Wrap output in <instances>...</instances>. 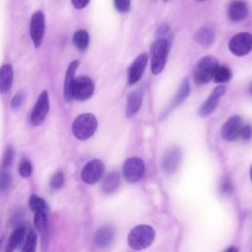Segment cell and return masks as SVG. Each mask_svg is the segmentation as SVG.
<instances>
[{
    "mask_svg": "<svg viewBox=\"0 0 252 252\" xmlns=\"http://www.w3.org/2000/svg\"><path fill=\"white\" fill-rule=\"evenodd\" d=\"M89 1L90 0H71L73 6L76 9H83V8H85L89 4Z\"/></svg>",
    "mask_w": 252,
    "mask_h": 252,
    "instance_id": "8d00e7d4",
    "label": "cell"
},
{
    "mask_svg": "<svg viewBox=\"0 0 252 252\" xmlns=\"http://www.w3.org/2000/svg\"><path fill=\"white\" fill-rule=\"evenodd\" d=\"M79 60H74L70 63L65 77V83H64V97L67 101H71L73 99L72 97V86L75 80V74L79 67Z\"/></svg>",
    "mask_w": 252,
    "mask_h": 252,
    "instance_id": "e0dca14e",
    "label": "cell"
},
{
    "mask_svg": "<svg viewBox=\"0 0 252 252\" xmlns=\"http://www.w3.org/2000/svg\"><path fill=\"white\" fill-rule=\"evenodd\" d=\"M14 149L12 146H8L4 155H3V158H2V168H7L11 165L13 159H14Z\"/></svg>",
    "mask_w": 252,
    "mask_h": 252,
    "instance_id": "4dcf8cb0",
    "label": "cell"
},
{
    "mask_svg": "<svg viewBox=\"0 0 252 252\" xmlns=\"http://www.w3.org/2000/svg\"><path fill=\"white\" fill-rule=\"evenodd\" d=\"M14 72L9 64H4L0 67V94L7 93L13 84Z\"/></svg>",
    "mask_w": 252,
    "mask_h": 252,
    "instance_id": "d6986e66",
    "label": "cell"
},
{
    "mask_svg": "<svg viewBox=\"0 0 252 252\" xmlns=\"http://www.w3.org/2000/svg\"><path fill=\"white\" fill-rule=\"evenodd\" d=\"M143 96H144V93H143L142 89H140V88L136 89L129 94L128 99H127V106H126V116L127 117H131L139 111V109L142 105Z\"/></svg>",
    "mask_w": 252,
    "mask_h": 252,
    "instance_id": "2e32d148",
    "label": "cell"
},
{
    "mask_svg": "<svg viewBox=\"0 0 252 252\" xmlns=\"http://www.w3.org/2000/svg\"><path fill=\"white\" fill-rule=\"evenodd\" d=\"M115 9L120 13H127L131 7V0H113Z\"/></svg>",
    "mask_w": 252,
    "mask_h": 252,
    "instance_id": "d6a6232c",
    "label": "cell"
},
{
    "mask_svg": "<svg viewBox=\"0 0 252 252\" xmlns=\"http://www.w3.org/2000/svg\"><path fill=\"white\" fill-rule=\"evenodd\" d=\"M45 32V17L41 11H36L30 23V35L36 48H38L43 40Z\"/></svg>",
    "mask_w": 252,
    "mask_h": 252,
    "instance_id": "ba28073f",
    "label": "cell"
},
{
    "mask_svg": "<svg viewBox=\"0 0 252 252\" xmlns=\"http://www.w3.org/2000/svg\"><path fill=\"white\" fill-rule=\"evenodd\" d=\"M228 48L236 56H244L252 50V34L240 32L235 34L228 42Z\"/></svg>",
    "mask_w": 252,
    "mask_h": 252,
    "instance_id": "52a82bcc",
    "label": "cell"
},
{
    "mask_svg": "<svg viewBox=\"0 0 252 252\" xmlns=\"http://www.w3.org/2000/svg\"><path fill=\"white\" fill-rule=\"evenodd\" d=\"M103 173V162L99 159H93L84 166L81 172V178L87 184H94L100 180Z\"/></svg>",
    "mask_w": 252,
    "mask_h": 252,
    "instance_id": "9c48e42d",
    "label": "cell"
},
{
    "mask_svg": "<svg viewBox=\"0 0 252 252\" xmlns=\"http://www.w3.org/2000/svg\"><path fill=\"white\" fill-rule=\"evenodd\" d=\"M214 39H215V33L213 30L208 27H203L199 29L195 33V40L199 44L206 47L210 46L214 42Z\"/></svg>",
    "mask_w": 252,
    "mask_h": 252,
    "instance_id": "ffe728a7",
    "label": "cell"
},
{
    "mask_svg": "<svg viewBox=\"0 0 252 252\" xmlns=\"http://www.w3.org/2000/svg\"><path fill=\"white\" fill-rule=\"evenodd\" d=\"M64 181H65L64 173L62 171H57L56 173L53 174V176L50 179V186L53 189H59L64 184Z\"/></svg>",
    "mask_w": 252,
    "mask_h": 252,
    "instance_id": "1f68e13d",
    "label": "cell"
},
{
    "mask_svg": "<svg viewBox=\"0 0 252 252\" xmlns=\"http://www.w3.org/2000/svg\"><path fill=\"white\" fill-rule=\"evenodd\" d=\"M94 90V83L91 78L87 76H80L75 78L72 86V97L76 100H87L89 99Z\"/></svg>",
    "mask_w": 252,
    "mask_h": 252,
    "instance_id": "8992f818",
    "label": "cell"
},
{
    "mask_svg": "<svg viewBox=\"0 0 252 252\" xmlns=\"http://www.w3.org/2000/svg\"><path fill=\"white\" fill-rule=\"evenodd\" d=\"M189 92H190V85H189V81L187 78H185L180 87H179V90L172 101V107L176 106V105H179L180 103H182L188 96L189 94Z\"/></svg>",
    "mask_w": 252,
    "mask_h": 252,
    "instance_id": "cb8c5ba5",
    "label": "cell"
},
{
    "mask_svg": "<svg viewBox=\"0 0 252 252\" xmlns=\"http://www.w3.org/2000/svg\"><path fill=\"white\" fill-rule=\"evenodd\" d=\"M115 231L112 226L110 225H104L97 229V231L94 234V243L99 247H106L108 246L112 240L114 239Z\"/></svg>",
    "mask_w": 252,
    "mask_h": 252,
    "instance_id": "ac0fdd59",
    "label": "cell"
},
{
    "mask_svg": "<svg viewBox=\"0 0 252 252\" xmlns=\"http://www.w3.org/2000/svg\"><path fill=\"white\" fill-rule=\"evenodd\" d=\"M164 1H167V0H164Z\"/></svg>",
    "mask_w": 252,
    "mask_h": 252,
    "instance_id": "b9f144b4",
    "label": "cell"
},
{
    "mask_svg": "<svg viewBox=\"0 0 252 252\" xmlns=\"http://www.w3.org/2000/svg\"><path fill=\"white\" fill-rule=\"evenodd\" d=\"M147 62H148V54L145 52L141 53L136 57L131 67L129 68V72H128L129 85H134L141 79L144 73V70L147 66Z\"/></svg>",
    "mask_w": 252,
    "mask_h": 252,
    "instance_id": "5bb4252c",
    "label": "cell"
},
{
    "mask_svg": "<svg viewBox=\"0 0 252 252\" xmlns=\"http://www.w3.org/2000/svg\"><path fill=\"white\" fill-rule=\"evenodd\" d=\"M34 225L37 228V230L40 232L42 238L46 237L47 230H48V221H47V217H46V214H45V210L35 212Z\"/></svg>",
    "mask_w": 252,
    "mask_h": 252,
    "instance_id": "7402d4cb",
    "label": "cell"
},
{
    "mask_svg": "<svg viewBox=\"0 0 252 252\" xmlns=\"http://www.w3.org/2000/svg\"><path fill=\"white\" fill-rule=\"evenodd\" d=\"M29 206L34 212L41 211V210H45L46 202L41 197L33 194V195H31L29 199Z\"/></svg>",
    "mask_w": 252,
    "mask_h": 252,
    "instance_id": "f1b7e54d",
    "label": "cell"
},
{
    "mask_svg": "<svg viewBox=\"0 0 252 252\" xmlns=\"http://www.w3.org/2000/svg\"><path fill=\"white\" fill-rule=\"evenodd\" d=\"M220 190H221L223 193H231V191H232V186H231L230 182H229L228 180L224 179V180L221 182Z\"/></svg>",
    "mask_w": 252,
    "mask_h": 252,
    "instance_id": "d590c367",
    "label": "cell"
},
{
    "mask_svg": "<svg viewBox=\"0 0 252 252\" xmlns=\"http://www.w3.org/2000/svg\"><path fill=\"white\" fill-rule=\"evenodd\" d=\"M36 242H37V235L33 230H30L26 237V241L23 246V251L24 252H33L35 251L36 247Z\"/></svg>",
    "mask_w": 252,
    "mask_h": 252,
    "instance_id": "4316f807",
    "label": "cell"
},
{
    "mask_svg": "<svg viewBox=\"0 0 252 252\" xmlns=\"http://www.w3.org/2000/svg\"><path fill=\"white\" fill-rule=\"evenodd\" d=\"M145 173V163L142 158L132 157L127 158L122 165V175L130 183L139 181Z\"/></svg>",
    "mask_w": 252,
    "mask_h": 252,
    "instance_id": "5b68a950",
    "label": "cell"
},
{
    "mask_svg": "<svg viewBox=\"0 0 252 252\" xmlns=\"http://www.w3.org/2000/svg\"><path fill=\"white\" fill-rule=\"evenodd\" d=\"M19 173L22 177L27 178L30 177L32 173V165L28 159L22 160V162L19 165Z\"/></svg>",
    "mask_w": 252,
    "mask_h": 252,
    "instance_id": "f546056e",
    "label": "cell"
},
{
    "mask_svg": "<svg viewBox=\"0 0 252 252\" xmlns=\"http://www.w3.org/2000/svg\"><path fill=\"white\" fill-rule=\"evenodd\" d=\"M120 177L117 172H109L102 181V190L105 194L113 193L119 186Z\"/></svg>",
    "mask_w": 252,
    "mask_h": 252,
    "instance_id": "44dd1931",
    "label": "cell"
},
{
    "mask_svg": "<svg viewBox=\"0 0 252 252\" xmlns=\"http://www.w3.org/2000/svg\"><path fill=\"white\" fill-rule=\"evenodd\" d=\"M217 67H218V61L215 57L211 55L204 56L198 61L194 69L195 81L198 84L209 83L213 79Z\"/></svg>",
    "mask_w": 252,
    "mask_h": 252,
    "instance_id": "277c9868",
    "label": "cell"
},
{
    "mask_svg": "<svg viewBox=\"0 0 252 252\" xmlns=\"http://www.w3.org/2000/svg\"><path fill=\"white\" fill-rule=\"evenodd\" d=\"M226 251H227V252H231V251H235V252H236V251H238V249L235 248V247H229V248L226 249Z\"/></svg>",
    "mask_w": 252,
    "mask_h": 252,
    "instance_id": "74e56055",
    "label": "cell"
},
{
    "mask_svg": "<svg viewBox=\"0 0 252 252\" xmlns=\"http://www.w3.org/2000/svg\"><path fill=\"white\" fill-rule=\"evenodd\" d=\"M23 100H24V94L23 93H18L12 99L11 101V108L16 110L18 109L22 103H23Z\"/></svg>",
    "mask_w": 252,
    "mask_h": 252,
    "instance_id": "836d02e7",
    "label": "cell"
},
{
    "mask_svg": "<svg viewBox=\"0 0 252 252\" xmlns=\"http://www.w3.org/2000/svg\"><path fill=\"white\" fill-rule=\"evenodd\" d=\"M213 78L216 83L228 82L231 79V71L226 66H219L218 65Z\"/></svg>",
    "mask_w": 252,
    "mask_h": 252,
    "instance_id": "484cf974",
    "label": "cell"
},
{
    "mask_svg": "<svg viewBox=\"0 0 252 252\" xmlns=\"http://www.w3.org/2000/svg\"><path fill=\"white\" fill-rule=\"evenodd\" d=\"M169 52V42L166 38L156 40L151 46V71L154 75L162 72Z\"/></svg>",
    "mask_w": 252,
    "mask_h": 252,
    "instance_id": "7a4b0ae2",
    "label": "cell"
},
{
    "mask_svg": "<svg viewBox=\"0 0 252 252\" xmlns=\"http://www.w3.org/2000/svg\"><path fill=\"white\" fill-rule=\"evenodd\" d=\"M198 1H205V0H198Z\"/></svg>",
    "mask_w": 252,
    "mask_h": 252,
    "instance_id": "60d3db41",
    "label": "cell"
},
{
    "mask_svg": "<svg viewBox=\"0 0 252 252\" xmlns=\"http://www.w3.org/2000/svg\"><path fill=\"white\" fill-rule=\"evenodd\" d=\"M25 233H26V230H25V227L23 226H20V227H17L10 239H9V242H8V245H7V251L8 252H11L13 250H15L24 240V237H25Z\"/></svg>",
    "mask_w": 252,
    "mask_h": 252,
    "instance_id": "603a6c76",
    "label": "cell"
},
{
    "mask_svg": "<svg viewBox=\"0 0 252 252\" xmlns=\"http://www.w3.org/2000/svg\"><path fill=\"white\" fill-rule=\"evenodd\" d=\"M226 92V88L224 86H219L215 88L210 94V96L206 99V101L203 103V105L200 107L199 114L202 117H206L210 115L218 106L220 99L223 96V94Z\"/></svg>",
    "mask_w": 252,
    "mask_h": 252,
    "instance_id": "8fae6325",
    "label": "cell"
},
{
    "mask_svg": "<svg viewBox=\"0 0 252 252\" xmlns=\"http://www.w3.org/2000/svg\"><path fill=\"white\" fill-rule=\"evenodd\" d=\"M242 125V119L240 116H231L221 128V137L226 141H233L237 139L239 137Z\"/></svg>",
    "mask_w": 252,
    "mask_h": 252,
    "instance_id": "4fadbf2b",
    "label": "cell"
},
{
    "mask_svg": "<svg viewBox=\"0 0 252 252\" xmlns=\"http://www.w3.org/2000/svg\"><path fill=\"white\" fill-rule=\"evenodd\" d=\"M155 239V230L147 224L135 226L128 234V244L135 250L145 249L152 244Z\"/></svg>",
    "mask_w": 252,
    "mask_h": 252,
    "instance_id": "3957f363",
    "label": "cell"
},
{
    "mask_svg": "<svg viewBox=\"0 0 252 252\" xmlns=\"http://www.w3.org/2000/svg\"><path fill=\"white\" fill-rule=\"evenodd\" d=\"M74 45L81 51H84L89 45V33L85 30L77 31L73 36Z\"/></svg>",
    "mask_w": 252,
    "mask_h": 252,
    "instance_id": "d4e9b609",
    "label": "cell"
},
{
    "mask_svg": "<svg viewBox=\"0 0 252 252\" xmlns=\"http://www.w3.org/2000/svg\"><path fill=\"white\" fill-rule=\"evenodd\" d=\"M181 151L177 147L170 148L166 151L162 158V169L165 173L171 174L175 172L180 164Z\"/></svg>",
    "mask_w": 252,
    "mask_h": 252,
    "instance_id": "7c38bea8",
    "label": "cell"
},
{
    "mask_svg": "<svg viewBox=\"0 0 252 252\" xmlns=\"http://www.w3.org/2000/svg\"><path fill=\"white\" fill-rule=\"evenodd\" d=\"M239 137L243 140H249L252 137V127L250 125H242Z\"/></svg>",
    "mask_w": 252,
    "mask_h": 252,
    "instance_id": "e575fe53",
    "label": "cell"
},
{
    "mask_svg": "<svg viewBox=\"0 0 252 252\" xmlns=\"http://www.w3.org/2000/svg\"><path fill=\"white\" fill-rule=\"evenodd\" d=\"M2 240H3V239H0V246H1V243H2Z\"/></svg>",
    "mask_w": 252,
    "mask_h": 252,
    "instance_id": "ab89813d",
    "label": "cell"
},
{
    "mask_svg": "<svg viewBox=\"0 0 252 252\" xmlns=\"http://www.w3.org/2000/svg\"><path fill=\"white\" fill-rule=\"evenodd\" d=\"M12 183V176L6 168L0 169V194L6 192Z\"/></svg>",
    "mask_w": 252,
    "mask_h": 252,
    "instance_id": "83f0119b",
    "label": "cell"
},
{
    "mask_svg": "<svg viewBox=\"0 0 252 252\" xmlns=\"http://www.w3.org/2000/svg\"><path fill=\"white\" fill-rule=\"evenodd\" d=\"M49 110V95L47 91H42L39 94L33 110L31 115V124L32 126L40 125L47 115Z\"/></svg>",
    "mask_w": 252,
    "mask_h": 252,
    "instance_id": "30bf717a",
    "label": "cell"
},
{
    "mask_svg": "<svg viewBox=\"0 0 252 252\" xmlns=\"http://www.w3.org/2000/svg\"><path fill=\"white\" fill-rule=\"evenodd\" d=\"M97 129V120L92 113H82L77 116L72 124V132L79 140L91 138Z\"/></svg>",
    "mask_w": 252,
    "mask_h": 252,
    "instance_id": "6da1fadb",
    "label": "cell"
},
{
    "mask_svg": "<svg viewBox=\"0 0 252 252\" xmlns=\"http://www.w3.org/2000/svg\"><path fill=\"white\" fill-rule=\"evenodd\" d=\"M228 18L233 22H240L244 20L248 15V8L244 1L234 0L232 1L227 9Z\"/></svg>",
    "mask_w": 252,
    "mask_h": 252,
    "instance_id": "9a60e30c",
    "label": "cell"
},
{
    "mask_svg": "<svg viewBox=\"0 0 252 252\" xmlns=\"http://www.w3.org/2000/svg\"><path fill=\"white\" fill-rule=\"evenodd\" d=\"M250 179H251V181H252V166H251V168H250Z\"/></svg>",
    "mask_w": 252,
    "mask_h": 252,
    "instance_id": "f35d334b",
    "label": "cell"
}]
</instances>
